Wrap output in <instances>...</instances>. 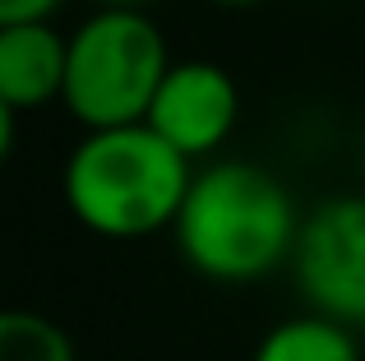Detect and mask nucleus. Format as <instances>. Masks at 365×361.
<instances>
[{
  "label": "nucleus",
  "instance_id": "7ed1b4c3",
  "mask_svg": "<svg viewBox=\"0 0 365 361\" xmlns=\"http://www.w3.org/2000/svg\"><path fill=\"white\" fill-rule=\"evenodd\" d=\"M167 70V37L143 9H98L65 42L61 102L83 130L139 126Z\"/></svg>",
  "mask_w": 365,
  "mask_h": 361
},
{
  "label": "nucleus",
  "instance_id": "0eeeda50",
  "mask_svg": "<svg viewBox=\"0 0 365 361\" xmlns=\"http://www.w3.org/2000/svg\"><path fill=\"white\" fill-rule=\"evenodd\" d=\"M250 361H365V352H361V334L305 310V315L277 320L255 343Z\"/></svg>",
  "mask_w": 365,
  "mask_h": 361
},
{
  "label": "nucleus",
  "instance_id": "f03ea898",
  "mask_svg": "<svg viewBox=\"0 0 365 361\" xmlns=\"http://www.w3.org/2000/svg\"><path fill=\"white\" fill-rule=\"evenodd\" d=\"M195 167L148 126L88 130L65 163L70 213L107 241H143L176 223Z\"/></svg>",
  "mask_w": 365,
  "mask_h": 361
},
{
  "label": "nucleus",
  "instance_id": "9d476101",
  "mask_svg": "<svg viewBox=\"0 0 365 361\" xmlns=\"http://www.w3.org/2000/svg\"><path fill=\"white\" fill-rule=\"evenodd\" d=\"M9 148H14V111L0 102V163L9 158Z\"/></svg>",
  "mask_w": 365,
  "mask_h": 361
},
{
  "label": "nucleus",
  "instance_id": "39448f33",
  "mask_svg": "<svg viewBox=\"0 0 365 361\" xmlns=\"http://www.w3.org/2000/svg\"><path fill=\"white\" fill-rule=\"evenodd\" d=\"M241 121V88L236 79L213 61H171L158 93L148 102L143 126L171 144L185 163L208 158L232 139Z\"/></svg>",
  "mask_w": 365,
  "mask_h": 361
},
{
  "label": "nucleus",
  "instance_id": "6e6552de",
  "mask_svg": "<svg viewBox=\"0 0 365 361\" xmlns=\"http://www.w3.org/2000/svg\"><path fill=\"white\" fill-rule=\"evenodd\" d=\"M0 361H74V343L56 320L37 310H0Z\"/></svg>",
  "mask_w": 365,
  "mask_h": 361
},
{
  "label": "nucleus",
  "instance_id": "20e7f679",
  "mask_svg": "<svg viewBox=\"0 0 365 361\" xmlns=\"http://www.w3.org/2000/svg\"><path fill=\"white\" fill-rule=\"evenodd\" d=\"M292 278L310 315L365 334V195H333L301 218Z\"/></svg>",
  "mask_w": 365,
  "mask_h": 361
},
{
  "label": "nucleus",
  "instance_id": "f257e3e1",
  "mask_svg": "<svg viewBox=\"0 0 365 361\" xmlns=\"http://www.w3.org/2000/svg\"><path fill=\"white\" fill-rule=\"evenodd\" d=\"M301 208L268 167L227 158L190 176L176 223V250L199 278L245 288L292 264Z\"/></svg>",
  "mask_w": 365,
  "mask_h": 361
},
{
  "label": "nucleus",
  "instance_id": "1a4fd4ad",
  "mask_svg": "<svg viewBox=\"0 0 365 361\" xmlns=\"http://www.w3.org/2000/svg\"><path fill=\"white\" fill-rule=\"evenodd\" d=\"M56 5H61V0H0V28L51 19V9H56Z\"/></svg>",
  "mask_w": 365,
  "mask_h": 361
},
{
  "label": "nucleus",
  "instance_id": "423d86ee",
  "mask_svg": "<svg viewBox=\"0 0 365 361\" xmlns=\"http://www.w3.org/2000/svg\"><path fill=\"white\" fill-rule=\"evenodd\" d=\"M65 42L46 19L0 28V102L9 111L42 107L65 88Z\"/></svg>",
  "mask_w": 365,
  "mask_h": 361
},
{
  "label": "nucleus",
  "instance_id": "f8f14e48",
  "mask_svg": "<svg viewBox=\"0 0 365 361\" xmlns=\"http://www.w3.org/2000/svg\"><path fill=\"white\" fill-rule=\"evenodd\" d=\"M213 5H227V9H250V5H264V0H213Z\"/></svg>",
  "mask_w": 365,
  "mask_h": 361
},
{
  "label": "nucleus",
  "instance_id": "9b49d317",
  "mask_svg": "<svg viewBox=\"0 0 365 361\" xmlns=\"http://www.w3.org/2000/svg\"><path fill=\"white\" fill-rule=\"evenodd\" d=\"M102 9H139V5H148V0H98Z\"/></svg>",
  "mask_w": 365,
  "mask_h": 361
}]
</instances>
